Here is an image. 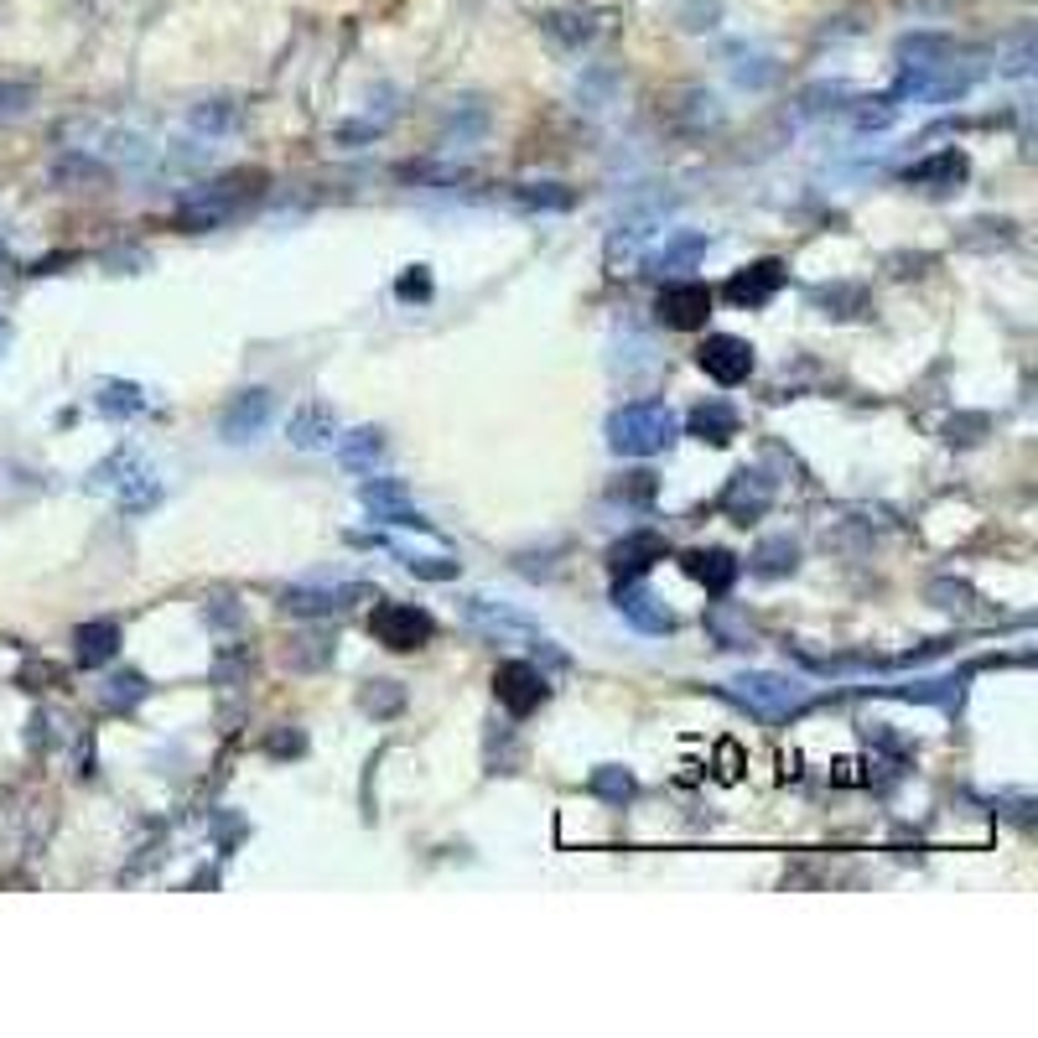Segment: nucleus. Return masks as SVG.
<instances>
[{
	"label": "nucleus",
	"instance_id": "f03ea898",
	"mask_svg": "<svg viewBox=\"0 0 1038 1038\" xmlns=\"http://www.w3.org/2000/svg\"><path fill=\"white\" fill-rule=\"evenodd\" d=\"M680 431V420L665 401H629L608 416V447L619 457H655Z\"/></svg>",
	"mask_w": 1038,
	"mask_h": 1038
},
{
	"label": "nucleus",
	"instance_id": "2f4dec72",
	"mask_svg": "<svg viewBox=\"0 0 1038 1038\" xmlns=\"http://www.w3.org/2000/svg\"><path fill=\"white\" fill-rule=\"evenodd\" d=\"M359 707H364L369 717H395V711L405 707L401 680H369L364 691H359Z\"/></svg>",
	"mask_w": 1038,
	"mask_h": 1038
},
{
	"label": "nucleus",
	"instance_id": "f3484780",
	"mask_svg": "<svg viewBox=\"0 0 1038 1038\" xmlns=\"http://www.w3.org/2000/svg\"><path fill=\"white\" fill-rule=\"evenodd\" d=\"M332 437H338V416H332V405H323V401L296 405L292 420H286V441H292V447H302V452L332 447Z\"/></svg>",
	"mask_w": 1038,
	"mask_h": 1038
},
{
	"label": "nucleus",
	"instance_id": "ddd939ff",
	"mask_svg": "<svg viewBox=\"0 0 1038 1038\" xmlns=\"http://www.w3.org/2000/svg\"><path fill=\"white\" fill-rule=\"evenodd\" d=\"M613 608H619L623 619L634 623L638 634H655V638H659V634H675V613H670V608H665V602H659L644 582H634V577L613 587Z\"/></svg>",
	"mask_w": 1038,
	"mask_h": 1038
},
{
	"label": "nucleus",
	"instance_id": "58836bf2",
	"mask_svg": "<svg viewBox=\"0 0 1038 1038\" xmlns=\"http://www.w3.org/2000/svg\"><path fill=\"white\" fill-rule=\"evenodd\" d=\"M193 125L208 130V135H219V130L239 125V110H234V105H203V110L193 114Z\"/></svg>",
	"mask_w": 1038,
	"mask_h": 1038
},
{
	"label": "nucleus",
	"instance_id": "a878e982",
	"mask_svg": "<svg viewBox=\"0 0 1038 1038\" xmlns=\"http://www.w3.org/2000/svg\"><path fill=\"white\" fill-rule=\"evenodd\" d=\"M332 649H338V638L323 634V629H307V634H296L292 644H286L281 665H286V670H323V665H332Z\"/></svg>",
	"mask_w": 1038,
	"mask_h": 1038
},
{
	"label": "nucleus",
	"instance_id": "1a4fd4ad",
	"mask_svg": "<svg viewBox=\"0 0 1038 1038\" xmlns=\"http://www.w3.org/2000/svg\"><path fill=\"white\" fill-rule=\"evenodd\" d=\"M359 504H364L374 520H384V525H411V529H431V520L416 510V499L405 493L401 478H369L364 489H359Z\"/></svg>",
	"mask_w": 1038,
	"mask_h": 1038
},
{
	"label": "nucleus",
	"instance_id": "b1692460",
	"mask_svg": "<svg viewBox=\"0 0 1038 1038\" xmlns=\"http://www.w3.org/2000/svg\"><path fill=\"white\" fill-rule=\"evenodd\" d=\"M800 566V540L795 535H768V540H758V550L747 556V571L753 577H789Z\"/></svg>",
	"mask_w": 1038,
	"mask_h": 1038
},
{
	"label": "nucleus",
	"instance_id": "9d476101",
	"mask_svg": "<svg viewBox=\"0 0 1038 1038\" xmlns=\"http://www.w3.org/2000/svg\"><path fill=\"white\" fill-rule=\"evenodd\" d=\"M655 312H659L665 328L696 332V328H707V317H711V292L701 286V281H670V286L659 292Z\"/></svg>",
	"mask_w": 1038,
	"mask_h": 1038
},
{
	"label": "nucleus",
	"instance_id": "423d86ee",
	"mask_svg": "<svg viewBox=\"0 0 1038 1038\" xmlns=\"http://www.w3.org/2000/svg\"><path fill=\"white\" fill-rule=\"evenodd\" d=\"M369 634L380 638L384 649L411 655V649H420V644H431L437 623H431V613L416 608V602H380V608L369 613Z\"/></svg>",
	"mask_w": 1038,
	"mask_h": 1038
},
{
	"label": "nucleus",
	"instance_id": "7ed1b4c3",
	"mask_svg": "<svg viewBox=\"0 0 1038 1038\" xmlns=\"http://www.w3.org/2000/svg\"><path fill=\"white\" fill-rule=\"evenodd\" d=\"M260 172H229V177H219V183H203L193 187L183 203H177V223H183L187 234H203V229H219V223H229L244 208L250 198H260Z\"/></svg>",
	"mask_w": 1038,
	"mask_h": 1038
},
{
	"label": "nucleus",
	"instance_id": "a211bd4d",
	"mask_svg": "<svg viewBox=\"0 0 1038 1038\" xmlns=\"http://www.w3.org/2000/svg\"><path fill=\"white\" fill-rule=\"evenodd\" d=\"M680 566H686V577H696V582L707 587L711 598H722V592H732V582H737V571H743V561L732 556V550H686L680 556Z\"/></svg>",
	"mask_w": 1038,
	"mask_h": 1038
},
{
	"label": "nucleus",
	"instance_id": "473e14b6",
	"mask_svg": "<svg viewBox=\"0 0 1038 1038\" xmlns=\"http://www.w3.org/2000/svg\"><path fill=\"white\" fill-rule=\"evenodd\" d=\"M587 789H592V795H602V800L623 805L629 795H634V774H629V768H619V764H602V768H592Z\"/></svg>",
	"mask_w": 1038,
	"mask_h": 1038
},
{
	"label": "nucleus",
	"instance_id": "9b49d317",
	"mask_svg": "<svg viewBox=\"0 0 1038 1038\" xmlns=\"http://www.w3.org/2000/svg\"><path fill=\"white\" fill-rule=\"evenodd\" d=\"M768 504H774V478H764L758 468H737L728 478V489H722V514H728L732 525L764 520Z\"/></svg>",
	"mask_w": 1038,
	"mask_h": 1038
},
{
	"label": "nucleus",
	"instance_id": "c85d7f7f",
	"mask_svg": "<svg viewBox=\"0 0 1038 1038\" xmlns=\"http://www.w3.org/2000/svg\"><path fill=\"white\" fill-rule=\"evenodd\" d=\"M151 696V680L141 670H114L105 686H99V701L110 711H135Z\"/></svg>",
	"mask_w": 1038,
	"mask_h": 1038
},
{
	"label": "nucleus",
	"instance_id": "393cba45",
	"mask_svg": "<svg viewBox=\"0 0 1038 1038\" xmlns=\"http://www.w3.org/2000/svg\"><path fill=\"white\" fill-rule=\"evenodd\" d=\"M510 203L514 208H525V214H566V208L577 203V193L561 187V183H514Z\"/></svg>",
	"mask_w": 1038,
	"mask_h": 1038
},
{
	"label": "nucleus",
	"instance_id": "c756f323",
	"mask_svg": "<svg viewBox=\"0 0 1038 1038\" xmlns=\"http://www.w3.org/2000/svg\"><path fill=\"white\" fill-rule=\"evenodd\" d=\"M707 629L717 634L722 649H753V623H747L743 613H732L728 602H717V608L707 613Z\"/></svg>",
	"mask_w": 1038,
	"mask_h": 1038
},
{
	"label": "nucleus",
	"instance_id": "7c9ffc66",
	"mask_svg": "<svg viewBox=\"0 0 1038 1038\" xmlns=\"http://www.w3.org/2000/svg\"><path fill=\"white\" fill-rule=\"evenodd\" d=\"M810 302H816V307H826V317H856V312H867V292H862V286H852V281L816 286V292H810Z\"/></svg>",
	"mask_w": 1038,
	"mask_h": 1038
},
{
	"label": "nucleus",
	"instance_id": "412c9836",
	"mask_svg": "<svg viewBox=\"0 0 1038 1038\" xmlns=\"http://www.w3.org/2000/svg\"><path fill=\"white\" fill-rule=\"evenodd\" d=\"M707 244H711L707 234H696V229H680V234L665 239V244H659V250L644 260V265H649L655 275H680V271H691L696 260L707 255Z\"/></svg>",
	"mask_w": 1038,
	"mask_h": 1038
},
{
	"label": "nucleus",
	"instance_id": "79ce46f5",
	"mask_svg": "<svg viewBox=\"0 0 1038 1038\" xmlns=\"http://www.w3.org/2000/svg\"><path fill=\"white\" fill-rule=\"evenodd\" d=\"M271 753H302V732H292V737H286V732L271 737Z\"/></svg>",
	"mask_w": 1038,
	"mask_h": 1038
},
{
	"label": "nucleus",
	"instance_id": "4be33fe9",
	"mask_svg": "<svg viewBox=\"0 0 1038 1038\" xmlns=\"http://www.w3.org/2000/svg\"><path fill=\"white\" fill-rule=\"evenodd\" d=\"M686 431H691L696 441H711V447H728L732 437H737V411H732L728 401H701L686 416Z\"/></svg>",
	"mask_w": 1038,
	"mask_h": 1038
},
{
	"label": "nucleus",
	"instance_id": "f257e3e1",
	"mask_svg": "<svg viewBox=\"0 0 1038 1038\" xmlns=\"http://www.w3.org/2000/svg\"><path fill=\"white\" fill-rule=\"evenodd\" d=\"M717 691L728 696V701H737V707H743L747 717H758V722H789V717H800V711L816 701V691H810L805 680L774 675V670H743V675H732V680H722Z\"/></svg>",
	"mask_w": 1038,
	"mask_h": 1038
},
{
	"label": "nucleus",
	"instance_id": "f704fd0d",
	"mask_svg": "<svg viewBox=\"0 0 1038 1038\" xmlns=\"http://www.w3.org/2000/svg\"><path fill=\"white\" fill-rule=\"evenodd\" d=\"M395 556L405 561V571H416L426 582H452L457 566H462V561H452V556H416V550H395Z\"/></svg>",
	"mask_w": 1038,
	"mask_h": 1038
},
{
	"label": "nucleus",
	"instance_id": "aec40b11",
	"mask_svg": "<svg viewBox=\"0 0 1038 1038\" xmlns=\"http://www.w3.org/2000/svg\"><path fill=\"white\" fill-rule=\"evenodd\" d=\"M965 172H971V162H965V151H935L929 162L909 166L904 177H909V187H929V193H950L955 183H965Z\"/></svg>",
	"mask_w": 1038,
	"mask_h": 1038
},
{
	"label": "nucleus",
	"instance_id": "72a5a7b5",
	"mask_svg": "<svg viewBox=\"0 0 1038 1038\" xmlns=\"http://www.w3.org/2000/svg\"><path fill=\"white\" fill-rule=\"evenodd\" d=\"M929 602L946 608V613H976V592H971V582H955V577L929 582Z\"/></svg>",
	"mask_w": 1038,
	"mask_h": 1038
},
{
	"label": "nucleus",
	"instance_id": "0eeeda50",
	"mask_svg": "<svg viewBox=\"0 0 1038 1038\" xmlns=\"http://www.w3.org/2000/svg\"><path fill=\"white\" fill-rule=\"evenodd\" d=\"M374 587L369 582H332V587H286L281 592V608L296 613V619H332V613H348L353 602H369Z\"/></svg>",
	"mask_w": 1038,
	"mask_h": 1038
},
{
	"label": "nucleus",
	"instance_id": "bb28decb",
	"mask_svg": "<svg viewBox=\"0 0 1038 1038\" xmlns=\"http://www.w3.org/2000/svg\"><path fill=\"white\" fill-rule=\"evenodd\" d=\"M94 411L110 420H125V416H141L146 411V390L130 380H105L99 384V395H94Z\"/></svg>",
	"mask_w": 1038,
	"mask_h": 1038
},
{
	"label": "nucleus",
	"instance_id": "6e6552de",
	"mask_svg": "<svg viewBox=\"0 0 1038 1038\" xmlns=\"http://www.w3.org/2000/svg\"><path fill=\"white\" fill-rule=\"evenodd\" d=\"M493 696H499V707L510 711V717H529V711L550 696L546 670L529 665V659H504V665L493 670Z\"/></svg>",
	"mask_w": 1038,
	"mask_h": 1038
},
{
	"label": "nucleus",
	"instance_id": "2eb2a0df",
	"mask_svg": "<svg viewBox=\"0 0 1038 1038\" xmlns=\"http://www.w3.org/2000/svg\"><path fill=\"white\" fill-rule=\"evenodd\" d=\"M265 420H271V395H265V390H239L234 401L223 405L219 437L223 441H250V437L265 431Z\"/></svg>",
	"mask_w": 1038,
	"mask_h": 1038
},
{
	"label": "nucleus",
	"instance_id": "4c0bfd02",
	"mask_svg": "<svg viewBox=\"0 0 1038 1038\" xmlns=\"http://www.w3.org/2000/svg\"><path fill=\"white\" fill-rule=\"evenodd\" d=\"M986 426H992L986 416H955L946 426V441H950V447H971V441H982Z\"/></svg>",
	"mask_w": 1038,
	"mask_h": 1038
},
{
	"label": "nucleus",
	"instance_id": "a19ab883",
	"mask_svg": "<svg viewBox=\"0 0 1038 1038\" xmlns=\"http://www.w3.org/2000/svg\"><path fill=\"white\" fill-rule=\"evenodd\" d=\"M203 619H208V623H219V629H234V623H239V613H234V608H208Z\"/></svg>",
	"mask_w": 1038,
	"mask_h": 1038
},
{
	"label": "nucleus",
	"instance_id": "39448f33",
	"mask_svg": "<svg viewBox=\"0 0 1038 1038\" xmlns=\"http://www.w3.org/2000/svg\"><path fill=\"white\" fill-rule=\"evenodd\" d=\"M457 613H462V623L468 629H478L483 638H493V644H540V623L525 619L520 608H510V602H489V598H457Z\"/></svg>",
	"mask_w": 1038,
	"mask_h": 1038
},
{
	"label": "nucleus",
	"instance_id": "20e7f679",
	"mask_svg": "<svg viewBox=\"0 0 1038 1038\" xmlns=\"http://www.w3.org/2000/svg\"><path fill=\"white\" fill-rule=\"evenodd\" d=\"M94 489H110L114 504L125 514H146L156 510V499H162V478H156V468H151L141 452H114L110 462H99L89 478Z\"/></svg>",
	"mask_w": 1038,
	"mask_h": 1038
},
{
	"label": "nucleus",
	"instance_id": "c9c22d12",
	"mask_svg": "<svg viewBox=\"0 0 1038 1038\" xmlns=\"http://www.w3.org/2000/svg\"><path fill=\"white\" fill-rule=\"evenodd\" d=\"M613 499L619 504H649L655 499V473H623L613 483Z\"/></svg>",
	"mask_w": 1038,
	"mask_h": 1038
},
{
	"label": "nucleus",
	"instance_id": "5701e85b",
	"mask_svg": "<svg viewBox=\"0 0 1038 1038\" xmlns=\"http://www.w3.org/2000/svg\"><path fill=\"white\" fill-rule=\"evenodd\" d=\"M338 462L348 473H374L384 462V431L380 426H359V431L338 437Z\"/></svg>",
	"mask_w": 1038,
	"mask_h": 1038
},
{
	"label": "nucleus",
	"instance_id": "f8f14e48",
	"mask_svg": "<svg viewBox=\"0 0 1038 1038\" xmlns=\"http://www.w3.org/2000/svg\"><path fill=\"white\" fill-rule=\"evenodd\" d=\"M696 364L707 369L717 384H743L753 374V343L732 338V332H711L707 343L696 348Z\"/></svg>",
	"mask_w": 1038,
	"mask_h": 1038
},
{
	"label": "nucleus",
	"instance_id": "ea45409f",
	"mask_svg": "<svg viewBox=\"0 0 1038 1038\" xmlns=\"http://www.w3.org/2000/svg\"><path fill=\"white\" fill-rule=\"evenodd\" d=\"M395 292H401V302H426V296H431V271H426V265H411Z\"/></svg>",
	"mask_w": 1038,
	"mask_h": 1038
},
{
	"label": "nucleus",
	"instance_id": "e433bc0d",
	"mask_svg": "<svg viewBox=\"0 0 1038 1038\" xmlns=\"http://www.w3.org/2000/svg\"><path fill=\"white\" fill-rule=\"evenodd\" d=\"M32 110V84H0V120H21Z\"/></svg>",
	"mask_w": 1038,
	"mask_h": 1038
},
{
	"label": "nucleus",
	"instance_id": "6ab92c4d",
	"mask_svg": "<svg viewBox=\"0 0 1038 1038\" xmlns=\"http://www.w3.org/2000/svg\"><path fill=\"white\" fill-rule=\"evenodd\" d=\"M114 649H120V623H114V619H89V623H78L74 655H78V665H84V670H99V665H110Z\"/></svg>",
	"mask_w": 1038,
	"mask_h": 1038
},
{
	"label": "nucleus",
	"instance_id": "dca6fc26",
	"mask_svg": "<svg viewBox=\"0 0 1038 1038\" xmlns=\"http://www.w3.org/2000/svg\"><path fill=\"white\" fill-rule=\"evenodd\" d=\"M655 561H665V535H655V529H634V535H623L619 546L608 550V571H613L619 582L644 577Z\"/></svg>",
	"mask_w": 1038,
	"mask_h": 1038
},
{
	"label": "nucleus",
	"instance_id": "cd10ccee",
	"mask_svg": "<svg viewBox=\"0 0 1038 1038\" xmlns=\"http://www.w3.org/2000/svg\"><path fill=\"white\" fill-rule=\"evenodd\" d=\"M883 696H893V701H925V707H950L961 696V680L955 675H935V680H909V686H883Z\"/></svg>",
	"mask_w": 1038,
	"mask_h": 1038
},
{
	"label": "nucleus",
	"instance_id": "4468645a",
	"mask_svg": "<svg viewBox=\"0 0 1038 1038\" xmlns=\"http://www.w3.org/2000/svg\"><path fill=\"white\" fill-rule=\"evenodd\" d=\"M784 286V260H753L728 281V302L732 307H768Z\"/></svg>",
	"mask_w": 1038,
	"mask_h": 1038
}]
</instances>
